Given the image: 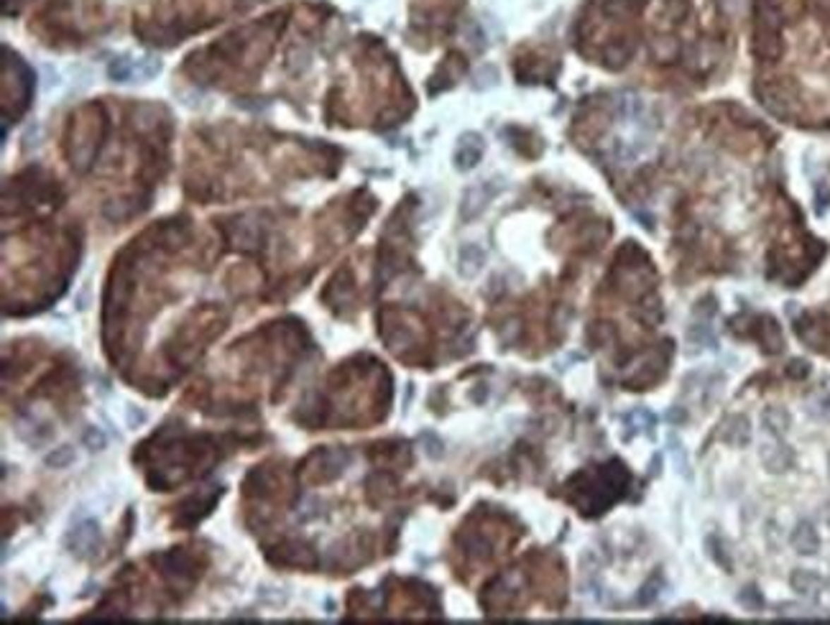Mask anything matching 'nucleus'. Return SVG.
<instances>
[{
    "label": "nucleus",
    "mask_w": 830,
    "mask_h": 625,
    "mask_svg": "<svg viewBox=\"0 0 830 625\" xmlns=\"http://www.w3.org/2000/svg\"><path fill=\"white\" fill-rule=\"evenodd\" d=\"M792 546H795L800 554H815L817 546H820V536H817L815 526L807 523V521H802V523L797 526L795 533H792Z\"/></svg>",
    "instance_id": "f257e3e1"
},
{
    "label": "nucleus",
    "mask_w": 830,
    "mask_h": 625,
    "mask_svg": "<svg viewBox=\"0 0 830 625\" xmlns=\"http://www.w3.org/2000/svg\"><path fill=\"white\" fill-rule=\"evenodd\" d=\"M762 459H764V465L769 467L771 473L790 470L792 462H795V457H792V452L787 449V447H766V449L762 452Z\"/></svg>",
    "instance_id": "f03ea898"
},
{
    "label": "nucleus",
    "mask_w": 830,
    "mask_h": 625,
    "mask_svg": "<svg viewBox=\"0 0 830 625\" xmlns=\"http://www.w3.org/2000/svg\"><path fill=\"white\" fill-rule=\"evenodd\" d=\"M762 424L769 434L782 437V434L790 429V413L784 411V408H766L762 416Z\"/></svg>",
    "instance_id": "7ed1b4c3"
},
{
    "label": "nucleus",
    "mask_w": 830,
    "mask_h": 625,
    "mask_svg": "<svg viewBox=\"0 0 830 625\" xmlns=\"http://www.w3.org/2000/svg\"><path fill=\"white\" fill-rule=\"evenodd\" d=\"M820 585H823V579L817 577L815 572H810V569H797V572L792 574V587H795V592H800V595H815Z\"/></svg>",
    "instance_id": "20e7f679"
},
{
    "label": "nucleus",
    "mask_w": 830,
    "mask_h": 625,
    "mask_svg": "<svg viewBox=\"0 0 830 625\" xmlns=\"http://www.w3.org/2000/svg\"><path fill=\"white\" fill-rule=\"evenodd\" d=\"M726 442H730V444H749L751 439V426L749 421L743 419V416H736V419H730L728 429H726Z\"/></svg>",
    "instance_id": "39448f33"
},
{
    "label": "nucleus",
    "mask_w": 830,
    "mask_h": 625,
    "mask_svg": "<svg viewBox=\"0 0 830 625\" xmlns=\"http://www.w3.org/2000/svg\"><path fill=\"white\" fill-rule=\"evenodd\" d=\"M738 602H741L743 607H749V610H759V607L764 605L762 595H759V592L754 590V587H746V590H743L741 595H738Z\"/></svg>",
    "instance_id": "423d86ee"
},
{
    "label": "nucleus",
    "mask_w": 830,
    "mask_h": 625,
    "mask_svg": "<svg viewBox=\"0 0 830 625\" xmlns=\"http://www.w3.org/2000/svg\"><path fill=\"white\" fill-rule=\"evenodd\" d=\"M817 413H820V416H823V419H828L830 421V393H825V396H820V399H817Z\"/></svg>",
    "instance_id": "0eeeda50"
},
{
    "label": "nucleus",
    "mask_w": 830,
    "mask_h": 625,
    "mask_svg": "<svg viewBox=\"0 0 830 625\" xmlns=\"http://www.w3.org/2000/svg\"><path fill=\"white\" fill-rule=\"evenodd\" d=\"M828 523H830V511H828Z\"/></svg>",
    "instance_id": "6e6552de"
}]
</instances>
